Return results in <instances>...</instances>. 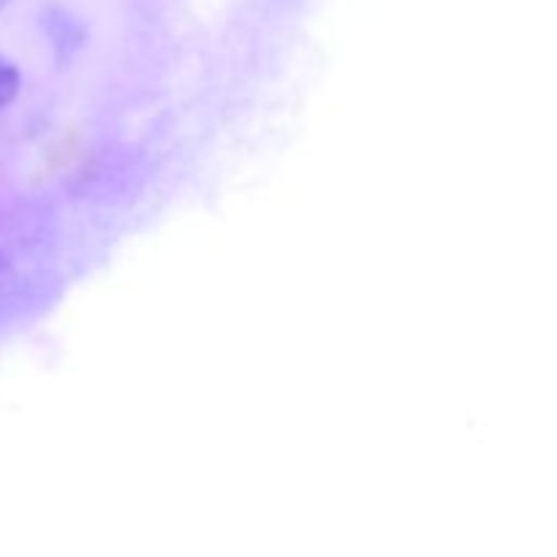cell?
Masks as SVG:
<instances>
[{
  "instance_id": "1",
  "label": "cell",
  "mask_w": 557,
  "mask_h": 557,
  "mask_svg": "<svg viewBox=\"0 0 557 557\" xmlns=\"http://www.w3.org/2000/svg\"><path fill=\"white\" fill-rule=\"evenodd\" d=\"M16 92V71L5 60H0V107L9 103Z\"/></svg>"
}]
</instances>
